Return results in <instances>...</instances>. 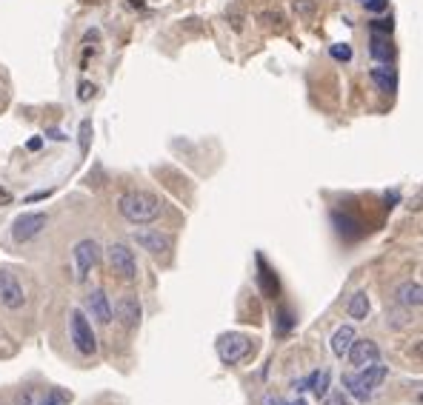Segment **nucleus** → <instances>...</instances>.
I'll use <instances>...</instances> for the list:
<instances>
[{"label":"nucleus","instance_id":"4","mask_svg":"<svg viewBox=\"0 0 423 405\" xmlns=\"http://www.w3.org/2000/svg\"><path fill=\"white\" fill-rule=\"evenodd\" d=\"M72 260H74V277L83 283L94 272V268H98V263H101V245L94 240H81L78 245H74Z\"/></svg>","mask_w":423,"mask_h":405},{"label":"nucleus","instance_id":"21","mask_svg":"<svg viewBox=\"0 0 423 405\" xmlns=\"http://www.w3.org/2000/svg\"><path fill=\"white\" fill-rule=\"evenodd\" d=\"M295 329V317L289 308H278V314H275V334L283 337V334H289Z\"/></svg>","mask_w":423,"mask_h":405},{"label":"nucleus","instance_id":"16","mask_svg":"<svg viewBox=\"0 0 423 405\" xmlns=\"http://www.w3.org/2000/svg\"><path fill=\"white\" fill-rule=\"evenodd\" d=\"M369 77L375 80V86H378L380 91H386V94H395V91H398V72H395V66L378 63V66H372Z\"/></svg>","mask_w":423,"mask_h":405},{"label":"nucleus","instance_id":"30","mask_svg":"<svg viewBox=\"0 0 423 405\" xmlns=\"http://www.w3.org/2000/svg\"><path fill=\"white\" fill-rule=\"evenodd\" d=\"M329 382H332V377L320 371V380H318V388H315V397H318V399H323V397H329Z\"/></svg>","mask_w":423,"mask_h":405},{"label":"nucleus","instance_id":"39","mask_svg":"<svg viewBox=\"0 0 423 405\" xmlns=\"http://www.w3.org/2000/svg\"><path fill=\"white\" fill-rule=\"evenodd\" d=\"M263 405H286V402H280L278 397H272V394H269V397L263 399Z\"/></svg>","mask_w":423,"mask_h":405},{"label":"nucleus","instance_id":"3","mask_svg":"<svg viewBox=\"0 0 423 405\" xmlns=\"http://www.w3.org/2000/svg\"><path fill=\"white\" fill-rule=\"evenodd\" d=\"M106 257H109V268L121 280H134L138 277V260H134V252L126 243H112Z\"/></svg>","mask_w":423,"mask_h":405},{"label":"nucleus","instance_id":"28","mask_svg":"<svg viewBox=\"0 0 423 405\" xmlns=\"http://www.w3.org/2000/svg\"><path fill=\"white\" fill-rule=\"evenodd\" d=\"M89 143H92V120H83L81 123V154L89 151Z\"/></svg>","mask_w":423,"mask_h":405},{"label":"nucleus","instance_id":"38","mask_svg":"<svg viewBox=\"0 0 423 405\" xmlns=\"http://www.w3.org/2000/svg\"><path fill=\"white\" fill-rule=\"evenodd\" d=\"M420 206H423V195H417V197H415V200L409 203V208H412V211H417Z\"/></svg>","mask_w":423,"mask_h":405},{"label":"nucleus","instance_id":"40","mask_svg":"<svg viewBox=\"0 0 423 405\" xmlns=\"http://www.w3.org/2000/svg\"><path fill=\"white\" fill-rule=\"evenodd\" d=\"M412 354L423 360V340H420V342H415V349H412Z\"/></svg>","mask_w":423,"mask_h":405},{"label":"nucleus","instance_id":"46","mask_svg":"<svg viewBox=\"0 0 423 405\" xmlns=\"http://www.w3.org/2000/svg\"><path fill=\"white\" fill-rule=\"evenodd\" d=\"M420 272H423V268H420Z\"/></svg>","mask_w":423,"mask_h":405},{"label":"nucleus","instance_id":"24","mask_svg":"<svg viewBox=\"0 0 423 405\" xmlns=\"http://www.w3.org/2000/svg\"><path fill=\"white\" fill-rule=\"evenodd\" d=\"M329 57L338 63H349L352 61V46L349 43H332L329 46Z\"/></svg>","mask_w":423,"mask_h":405},{"label":"nucleus","instance_id":"23","mask_svg":"<svg viewBox=\"0 0 423 405\" xmlns=\"http://www.w3.org/2000/svg\"><path fill=\"white\" fill-rule=\"evenodd\" d=\"M369 29L372 34H392L395 32V21L389 14H383V17H375V21H369Z\"/></svg>","mask_w":423,"mask_h":405},{"label":"nucleus","instance_id":"7","mask_svg":"<svg viewBox=\"0 0 423 405\" xmlns=\"http://www.w3.org/2000/svg\"><path fill=\"white\" fill-rule=\"evenodd\" d=\"M132 240L138 243L143 252H149L152 257H163L172 248V237L166 234V231H158V228H138L132 234Z\"/></svg>","mask_w":423,"mask_h":405},{"label":"nucleus","instance_id":"35","mask_svg":"<svg viewBox=\"0 0 423 405\" xmlns=\"http://www.w3.org/2000/svg\"><path fill=\"white\" fill-rule=\"evenodd\" d=\"M12 203V191L9 188H0V206H9Z\"/></svg>","mask_w":423,"mask_h":405},{"label":"nucleus","instance_id":"20","mask_svg":"<svg viewBox=\"0 0 423 405\" xmlns=\"http://www.w3.org/2000/svg\"><path fill=\"white\" fill-rule=\"evenodd\" d=\"M332 223H335V231H338L343 240H352V237H355L352 226H358V223H355L349 215H343V211H335V215H332Z\"/></svg>","mask_w":423,"mask_h":405},{"label":"nucleus","instance_id":"26","mask_svg":"<svg viewBox=\"0 0 423 405\" xmlns=\"http://www.w3.org/2000/svg\"><path fill=\"white\" fill-rule=\"evenodd\" d=\"M318 380H320V371H312L309 377H303V380L295 382V391H298V394H306V391H312V394H315Z\"/></svg>","mask_w":423,"mask_h":405},{"label":"nucleus","instance_id":"12","mask_svg":"<svg viewBox=\"0 0 423 405\" xmlns=\"http://www.w3.org/2000/svg\"><path fill=\"white\" fill-rule=\"evenodd\" d=\"M258 285H260V292L266 300H278L280 297V280L275 274V268L269 265L260 254H258Z\"/></svg>","mask_w":423,"mask_h":405},{"label":"nucleus","instance_id":"10","mask_svg":"<svg viewBox=\"0 0 423 405\" xmlns=\"http://www.w3.org/2000/svg\"><path fill=\"white\" fill-rule=\"evenodd\" d=\"M349 362H352V369H358V371H363L367 365H375V362H380V349H378V342H372V340H355V345L349 349Z\"/></svg>","mask_w":423,"mask_h":405},{"label":"nucleus","instance_id":"43","mask_svg":"<svg viewBox=\"0 0 423 405\" xmlns=\"http://www.w3.org/2000/svg\"><path fill=\"white\" fill-rule=\"evenodd\" d=\"M417 402H420V405H423V391H420V394H417Z\"/></svg>","mask_w":423,"mask_h":405},{"label":"nucleus","instance_id":"19","mask_svg":"<svg viewBox=\"0 0 423 405\" xmlns=\"http://www.w3.org/2000/svg\"><path fill=\"white\" fill-rule=\"evenodd\" d=\"M340 382H343L346 394H352L358 402H367V399L372 397V391H369L367 385L360 382V374H352V371H349V374H343V377H340Z\"/></svg>","mask_w":423,"mask_h":405},{"label":"nucleus","instance_id":"17","mask_svg":"<svg viewBox=\"0 0 423 405\" xmlns=\"http://www.w3.org/2000/svg\"><path fill=\"white\" fill-rule=\"evenodd\" d=\"M372 311V305H369V294L367 292H355L349 297V303H346V317H352L355 322H363L369 317Z\"/></svg>","mask_w":423,"mask_h":405},{"label":"nucleus","instance_id":"36","mask_svg":"<svg viewBox=\"0 0 423 405\" xmlns=\"http://www.w3.org/2000/svg\"><path fill=\"white\" fill-rule=\"evenodd\" d=\"M14 405H32V391H23L21 397H17V402Z\"/></svg>","mask_w":423,"mask_h":405},{"label":"nucleus","instance_id":"11","mask_svg":"<svg viewBox=\"0 0 423 405\" xmlns=\"http://www.w3.org/2000/svg\"><path fill=\"white\" fill-rule=\"evenodd\" d=\"M86 308H89V314L98 322H103V325H109L114 320V308H112V303H109L103 288H94V292L86 297Z\"/></svg>","mask_w":423,"mask_h":405},{"label":"nucleus","instance_id":"15","mask_svg":"<svg viewBox=\"0 0 423 405\" xmlns=\"http://www.w3.org/2000/svg\"><path fill=\"white\" fill-rule=\"evenodd\" d=\"M355 340H358L355 325H340V329L332 334V340H329V349H332L335 357H349V349L355 345Z\"/></svg>","mask_w":423,"mask_h":405},{"label":"nucleus","instance_id":"25","mask_svg":"<svg viewBox=\"0 0 423 405\" xmlns=\"http://www.w3.org/2000/svg\"><path fill=\"white\" fill-rule=\"evenodd\" d=\"M292 9H295L298 17H306V21H309V17L318 12V3L315 0H292Z\"/></svg>","mask_w":423,"mask_h":405},{"label":"nucleus","instance_id":"6","mask_svg":"<svg viewBox=\"0 0 423 405\" xmlns=\"http://www.w3.org/2000/svg\"><path fill=\"white\" fill-rule=\"evenodd\" d=\"M46 223H49V217L43 215V211H26V215L14 217V223H12V240L14 243H29L32 237H37L46 228Z\"/></svg>","mask_w":423,"mask_h":405},{"label":"nucleus","instance_id":"42","mask_svg":"<svg viewBox=\"0 0 423 405\" xmlns=\"http://www.w3.org/2000/svg\"><path fill=\"white\" fill-rule=\"evenodd\" d=\"M129 6H134V9H143V6H146V0H129Z\"/></svg>","mask_w":423,"mask_h":405},{"label":"nucleus","instance_id":"44","mask_svg":"<svg viewBox=\"0 0 423 405\" xmlns=\"http://www.w3.org/2000/svg\"><path fill=\"white\" fill-rule=\"evenodd\" d=\"M292 405H306V402H303V399H298V402H292Z\"/></svg>","mask_w":423,"mask_h":405},{"label":"nucleus","instance_id":"13","mask_svg":"<svg viewBox=\"0 0 423 405\" xmlns=\"http://www.w3.org/2000/svg\"><path fill=\"white\" fill-rule=\"evenodd\" d=\"M369 54H372V61L392 66L395 57H398V49H395V43H392L389 34H372V37H369Z\"/></svg>","mask_w":423,"mask_h":405},{"label":"nucleus","instance_id":"45","mask_svg":"<svg viewBox=\"0 0 423 405\" xmlns=\"http://www.w3.org/2000/svg\"><path fill=\"white\" fill-rule=\"evenodd\" d=\"M360 3H363V0H360Z\"/></svg>","mask_w":423,"mask_h":405},{"label":"nucleus","instance_id":"2","mask_svg":"<svg viewBox=\"0 0 423 405\" xmlns=\"http://www.w3.org/2000/svg\"><path fill=\"white\" fill-rule=\"evenodd\" d=\"M69 337H72V345L83 357H92L94 351H98V337H94L92 322H89V317L81 311V308H74L72 317H69Z\"/></svg>","mask_w":423,"mask_h":405},{"label":"nucleus","instance_id":"9","mask_svg":"<svg viewBox=\"0 0 423 405\" xmlns=\"http://www.w3.org/2000/svg\"><path fill=\"white\" fill-rule=\"evenodd\" d=\"M114 317H118L123 322V329L134 331L141 325V317H143V308H141V300L138 294H123L118 300V305H114Z\"/></svg>","mask_w":423,"mask_h":405},{"label":"nucleus","instance_id":"14","mask_svg":"<svg viewBox=\"0 0 423 405\" xmlns=\"http://www.w3.org/2000/svg\"><path fill=\"white\" fill-rule=\"evenodd\" d=\"M395 300L406 308H423V283H412V280L400 283L395 288Z\"/></svg>","mask_w":423,"mask_h":405},{"label":"nucleus","instance_id":"34","mask_svg":"<svg viewBox=\"0 0 423 405\" xmlns=\"http://www.w3.org/2000/svg\"><path fill=\"white\" fill-rule=\"evenodd\" d=\"M326 405H346L343 394H332V397H326Z\"/></svg>","mask_w":423,"mask_h":405},{"label":"nucleus","instance_id":"18","mask_svg":"<svg viewBox=\"0 0 423 405\" xmlns=\"http://www.w3.org/2000/svg\"><path fill=\"white\" fill-rule=\"evenodd\" d=\"M389 377V369L383 362H375V365H367V369L360 371V382L367 385V388L375 394L378 391V385H383V380Z\"/></svg>","mask_w":423,"mask_h":405},{"label":"nucleus","instance_id":"41","mask_svg":"<svg viewBox=\"0 0 423 405\" xmlns=\"http://www.w3.org/2000/svg\"><path fill=\"white\" fill-rule=\"evenodd\" d=\"M41 143H43L41 138H34V140H29V149H32V151H37V149H41Z\"/></svg>","mask_w":423,"mask_h":405},{"label":"nucleus","instance_id":"5","mask_svg":"<svg viewBox=\"0 0 423 405\" xmlns=\"http://www.w3.org/2000/svg\"><path fill=\"white\" fill-rule=\"evenodd\" d=\"M249 354H252V340H249L246 334H223V337H218V357L226 365H238Z\"/></svg>","mask_w":423,"mask_h":405},{"label":"nucleus","instance_id":"22","mask_svg":"<svg viewBox=\"0 0 423 405\" xmlns=\"http://www.w3.org/2000/svg\"><path fill=\"white\" fill-rule=\"evenodd\" d=\"M69 402H72V394L63 391V388H52L37 399V405H69Z\"/></svg>","mask_w":423,"mask_h":405},{"label":"nucleus","instance_id":"29","mask_svg":"<svg viewBox=\"0 0 423 405\" xmlns=\"http://www.w3.org/2000/svg\"><path fill=\"white\" fill-rule=\"evenodd\" d=\"M389 6V0H363V9H367L369 14H380V12H386Z\"/></svg>","mask_w":423,"mask_h":405},{"label":"nucleus","instance_id":"32","mask_svg":"<svg viewBox=\"0 0 423 405\" xmlns=\"http://www.w3.org/2000/svg\"><path fill=\"white\" fill-rule=\"evenodd\" d=\"M46 197H52V188H43V191H34V195H29L23 203H37V200H46Z\"/></svg>","mask_w":423,"mask_h":405},{"label":"nucleus","instance_id":"27","mask_svg":"<svg viewBox=\"0 0 423 405\" xmlns=\"http://www.w3.org/2000/svg\"><path fill=\"white\" fill-rule=\"evenodd\" d=\"M389 325H392V329H403V325H409V311H403V308L398 311V308H392V311H389Z\"/></svg>","mask_w":423,"mask_h":405},{"label":"nucleus","instance_id":"1","mask_svg":"<svg viewBox=\"0 0 423 405\" xmlns=\"http://www.w3.org/2000/svg\"><path fill=\"white\" fill-rule=\"evenodd\" d=\"M118 211L126 223L149 226L161 217L163 203H161V197L149 195V191H126V195H121V200H118Z\"/></svg>","mask_w":423,"mask_h":405},{"label":"nucleus","instance_id":"33","mask_svg":"<svg viewBox=\"0 0 423 405\" xmlns=\"http://www.w3.org/2000/svg\"><path fill=\"white\" fill-rule=\"evenodd\" d=\"M278 21H280V14H275V12L260 14V23H275V26H278Z\"/></svg>","mask_w":423,"mask_h":405},{"label":"nucleus","instance_id":"31","mask_svg":"<svg viewBox=\"0 0 423 405\" xmlns=\"http://www.w3.org/2000/svg\"><path fill=\"white\" fill-rule=\"evenodd\" d=\"M94 89H98V86H94V83H89V80H83L81 86H78V100H92L94 98Z\"/></svg>","mask_w":423,"mask_h":405},{"label":"nucleus","instance_id":"8","mask_svg":"<svg viewBox=\"0 0 423 405\" xmlns=\"http://www.w3.org/2000/svg\"><path fill=\"white\" fill-rule=\"evenodd\" d=\"M23 303H26V292H23L21 280L12 272H6V268H0V305L17 311V308H23Z\"/></svg>","mask_w":423,"mask_h":405},{"label":"nucleus","instance_id":"37","mask_svg":"<svg viewBox=\"0 0 423 405\" xmlns=\"http://www.w3.org/2000/svg\"><path fill=\"white\" fill-rule=\"evenodd\" d=\"M46 134H49V138H52V140H66V134H61V131H57V129H49Z\"/></svg>","mask_w":423,"mask_h":405}]
</instances>
